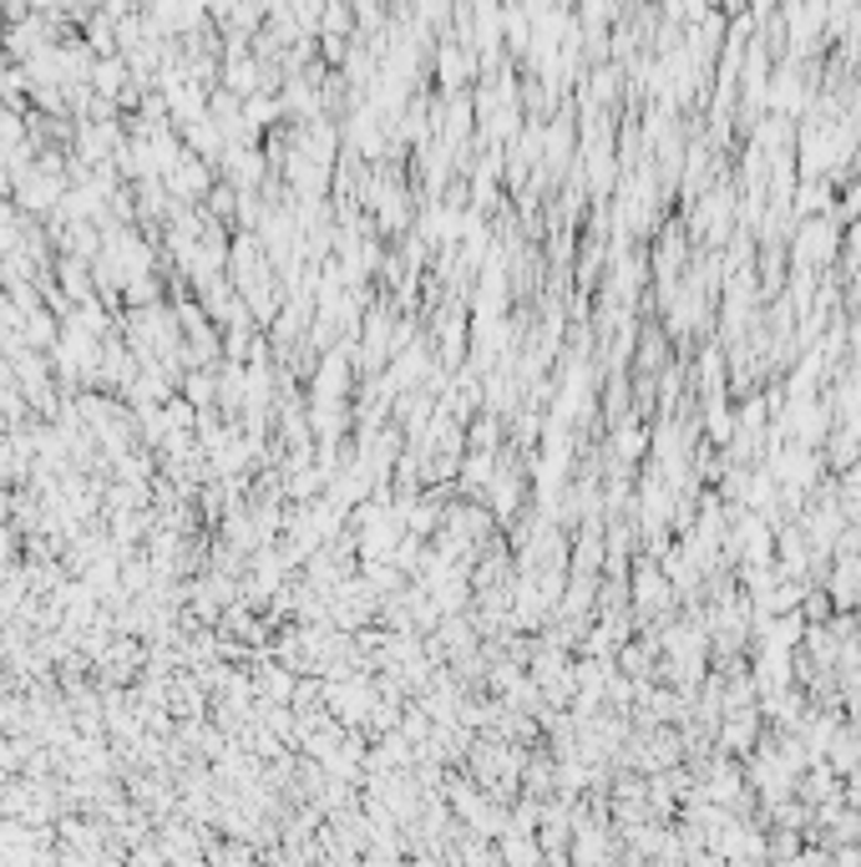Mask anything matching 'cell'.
Wrapping results in <instances>:
<instances>
[{
	"label": "cell",
	"mask_w": 861,
	"mask_h": 867,
	"mask_svg": "<svg viewBox=\"0 0 861 867\" xmlns=\"http://www.w3.org/2000/svg\"><path fill=\"white\" fill-rule=\"evenodd\" d=\"M163 183H168L178 198H204L208 193V168H204V157L198 153H183L178 163H173L168 173H163Z\"/></svg>",
	"instance_id": "6da1fadb"
},
{
	"label": "cell",
	"mask_w": 861,
	"mask_h": 867,
	"mask_svg": "<svg viewBox=\"0 0 861 867\" xmlns=\"http://www.w3.org/2000/svg\"><path fill=\"white\" fill-rule=\"evenodd\" d=\"M92 82H96V92H117V86H122V61L117 56H112V61H96V66H92Z\"/></svg>",
	"instance_id": "7a4b0ae2"
}]
</instances>
